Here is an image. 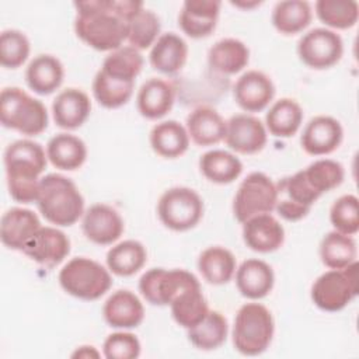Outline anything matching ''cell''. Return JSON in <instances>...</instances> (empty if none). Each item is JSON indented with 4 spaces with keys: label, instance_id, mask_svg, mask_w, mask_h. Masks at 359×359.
<instances>
[{
    "label": "cell",
    "instance_id": "obj_6",
    "mask_svg": "<svg viewBox=\"0 0 359 359\" xmlns=\"http://www.w3.org/2000/svg\"><path fill=\"white\" fill-rule=\"evenodd\" d=\"M59 285L70 296L80 300H97L112 286L109 269L86 258H72L59 272Z\"/></svg>",
    "mask_w": 359,
    "mask_h": 359
},
{
    "label": "cell",
    "instance_id": "obj_26",
    "mask_svg": "<svg viewBox=\"0 0 359 359\" xmlns=\"http://www.w3.org/2000/svg\"><path fill=\"white\" fill-rule=\"evenodd\" d=\"M188 45L174 32L161 34L150 49L149 60L154 70L163 74H175L187 63Z\"/></svg>",
    "mask_w": 359,
    "mask_h": 359
},
{
    "label": "cell",
    "instance_id": "obj_48",
    "mask_svg": "<svg viewBox=\"0 0 359 359\" xmlns=\"http://www.w3.org/2000/svg\"><path fill=\"white\" fill-rule=\"evenodd\" d=\"M231 4H233L234 7H238V8H244V10H251V8L257 7V6H259V4H261V1H258V0H252V1H245V0H240V1H231Z\"/></svg>",
    "mask_w": 359,
    "mask_h": 359
},
{
    "label": "cell",
    "instance_id": "obj_27",
    "mask_svg": "<svg viewBox=\"0 0 359 359\" xmlns=\"http://www.w3.org/2000/svg\"><path fill=\"white\" fill-rule=\"evenodd\" d=\"M65 79V69L62 62L48 53L35 56L25 70V81L28 87L39 94L49 95L56 91Z\"/></svg>",
    "mask_w": 359,
    "mask_h": 359
},
{
    "label": "cell",
    "instance_id": "obj_31",
    "mask_svg": "<svg viewBox=\"0 0 359 359\" xmlns=\"http://www.w3.org/2000/svg\"><path fill=\"white\" fill-rule=\"evenodd\" d=\"M303 122V109L293 98H280L275 101L265 115L266 130L280 139L292 137L297 133Z\"/></svg>",
    "mask_w": 359,
    "mask_h": 359
},
{
    "label": "cell",
    "instance_id": "obj_23",
    "mask_svg": "<svg viewBox=\"0 0 359 359\" xmlns=\"http://www.w3.org/2000/svg\"><path fill=\"white\" fill-rule=\"evenodd\" d=\"M39 229L41 222L36 213L24 208H11L1 216L0 238L4 247L22 251Z\"/></svg>",
    "mask_w": 359,
    "mask_h": 359
},
{
    "label": "cell",
    "instance_id": "obj_42",
    "mask_svg": "<svg viewBox=\"0 0 359 359\" xmlns=\"http://www.w3.org/2000/svg\"><path fill=\"white\" fill-rule=\"evenodd\" d=\"M314 8L318 20L334 29L352 28L359 17L355 0H318Z\"/></svg>",
    "mask_w": 359,
    "mask_h": 359
},
{
    "label": "cell",
    "instance_id": "obj_7",
    "mask_svg": "<svg viewBox=\"0 0 359 359\" xmlns=\"http://www.w3.org/2000/svg\"><path fill=\"white\" fill-rule=\"evenodd\" d=\"M359 264L358 261L342 269H330L321 273L311 286L313 303L330 313L345 309L359 292Z\"/></svg>",
    "mask_w": 359,
    "mask_h": 359
},
{
    "label": "cell",
    "instance_id": "obj_25",
    "mask_svg": "<svg viewBox=\"0 0 359 359\" xmlns=\"http://www.w3.org/2000/svg\"><path fill=\"white\" fill-rule=\"evenodd\" d=\"M185 123L189 139L198 146H213L224 140L226 121L212 107H196L188 114Z\"/></svg>",
    "mask_w": 359,
    "mask_h": 359
},
{
    "label": "cell",
    "instance_id": "obj_44",
    "mask_svg": "<svg viewBox=\"0 0 359 359\" xmlns=\"http://www.w3.org/2000/svg\"><path fill=\"white\" fill-rule=\"evenodd\" d=\"M31 45L27 35L18 29H6L0 35V63L6 69H17L29 56Z\"/></svg>",
    "mask_w": 359,
    "mask_h": 359
},
{
    "label": "cell",
    "instance_id": "obj_40",
    "mask_svg": "<svg viewBox=\"0 0 359 359\" xmlns=\"http://www.w3.org/2000/svg\"><path fill=\"white\" fill-rule=\"evenodd\" d=\"M160 18L158 15L144 8V6L137 10L128 21V38L129 46H133L137 50L151 48L157 38L160 36Z\"/></svg>",
    "mask_w": 359,
    "mask_h": 359
},
{
    "label": "cell",
    "instance_id": "obj_45",
    "mask_svg": "<svg viewBox=\"0 0 359 359\" xmlns=\"http://www.w3.org/2000/svg\"><path fill=\"white\" fill-rule=\"evenodd\" d=\"M330 220L334 229L342 234L353 236L359 230V201L355 195L339 196L330 209Z\"/></svg>",
    "mask_w": 359,
    "mask_h": 359
},
{
    "label": "cell",
    "instance_id": "obj_8",
    "mask_svg": "<svg viewBox=\"0 0 359 359\" xmlns=\"http://www.w3.org/2000/svg\"><path fill=\"white\" fill-rule=\"evenodd\" d=\"M157 215L167 229L187 231L201 222L203 216V201L192 188L172 187L160 196Z\"/></svg>",
    "mask_w": 359,
    "mask_h": 359
},
{
    "label": "cell",
    "instance_id": "obj_35",
    "mask_svg": "<svg viewBox=\"0 0 359 359\" xmlns=\"http://www.w3.org/2000/svg\"><path fill=\"white\" fill-rule=\"evenodd\" d=\"M311 17L313 11L309 1L285 0L275 4L271 21L278 32L283 35H294L309 27Z\"/></svg>",
    "mask_w": 359,
    "mask_h": 359
},
{
    "label": "cell",
    "instance_id": "obj_12",
    "mask_svg": "<svg viewBox=\"0 0 359 359\" xmlns=\"http://www.w3.org/2000/svg\"><path fill=\"white\" fill-rule=\"evenodd\" d=\"M318 198L300 170L276 184L275 210L287 222H299L307 216Z\"/></svg>",
    "mask_w": 359,
    "mask_h": 359
},
{
    "label": "cell",
    "instance_id": "obj_33",
    "mask_svg": "<svg viewBox=\"0 0 359 359\" xmlns=\"http://www.w3.org/2000/svg\"><path fill=\"white\" fill-rule=\"evenodd\" d=\"M107 266L116 276H132L137 273L147 261V251L137 240H125L109 248Z\"/></svg>",
    "mask_w": 359,
    "mask_h": 359
},
{
    "label": "cell",
    "instance_id": "obj_28",
    "mask_svg": "<svg viewBox=\"0 0 359 359\" xmlns=\"http://www.w3.org/2000/svg\"><path fill=\"white\" fill-rule=\"evenodd\" d=\"M150 146L153 151L164 158H177L187 153L189 135L178 121L168 119L156 123L150 130Z\"/></svg>",
    "mask_w": 359,
    "mask_h": 359
},
{
    "label": "cell",
    "instance_id": "obj_20",
    "mask_svg": "<svg viewBox=\"0 0 359 359\" xmlns=\"http://www.w3.org/2000/svg\"><path fill=\"white\" fill-rule=\"evenodd\" d=\"M102 316L109 327L130 330L142 324L144 318V307L133 292L119 289L105 300Z\"/></svg>",
    "mask_w": 359,
    "mask_h": 359
},
{
    "label": "cell",
    "instance_id": "obj_43",
    "mask_svg": "<svg viewBox=\"0 0 359 359\" xmlns=\"http://www.w3.org/2000/svg\"><path fill=\"white\" fill-rule=\"evenodd\" d=\"M302 171L307 184L320 196L339 187L345 178V170L342 164L331 158L316 160Z\"/></svg>",
    "mask_w": 359,
    "mask_h": 359
},
{
    "label": "cell",
    "instance_id": "obj_37",
    "mask_svg": "<svg viewBox=\"0 0 359 359\" xmlns=\"http://www.w3.org/2000/svg\"><path fill=\"white\" fill-rule=\"evenodd\" d=\"M227 332L229 325L226 317L220 311L209 310L196 325L188 328V339L201 351H213L224 344Z\"/></svg>",
    "mask_w": 359,
    "mask_h": 359
},
{
    "label": "cell",
    "instance_id": "obj_14",
    "mask_svg": "<svg viewBox=\"0 0 359 359\" xmlns=\"http://www.w3.org/2000/svg\"><path fill=\"white\" fill-rule=\"evenodd\" d=\"M81 230L91 243L109 245L122 236L125 224L115 208L107 203H94L83 215Z\"/></svg>",
    "mask_w": 359,
    "mask_h": 359
},
{
    "label": "cell",
    "instance_id": "obj_4",
    "mask_svg": "<svg viewBox=\"0 0 359 359\" xmlns=\"http://www.w3.org/2000/svg\"><path fill=\"white\" fill-rule=\"evenodd\" d=\"M275 332L272 313L261 303L243 304L233 324V345L245 356L261 355L268 349Z\"/></svg>",
    "mask_w": 359,
    "mask_h": 359
},
{
    "label": "cell",
    "instance_id": "obj_3",
    "mask_svg": "<svg viewBox=\"0 0 359 359\" xmlns=\"http://www.w3.org/2000/svg\"><path fill=\"white\" fill-rule=\"evenodd\" d=\"M41 215L52 224L72 226L84 215V198L77 185L62 174L41 178L36 196Z\"/></svg>",
    "mask_w": 359,
    "mask_h": 359
},
{
    "label": "cell",
    "instance_id": "obj_38",
    "mask_svg": "<svg viewBox=\"0 0 359 359\" xmlns=\"http://www.w3.org/2000/svg\"><path fill=\"white\" fill-rule=\"evenodd\" d=\"M321 262L330 269H342L356 261L358 248L352 236L337 230L327 233L320 243Z\"/></svg>",
    "mask_w": 359,
    "mask_h": 359
},
{
    "label": "cell",
    "instance_id": "obj_22",
    "mask_svg": "<svg viewBox=\"0 0 359 359\" xmlns=\"http://www.w3.org/2000/svg\"><path fill=\"white\" fill-rule=\"evenodd\" d=\"M90 97L80 88H66L60 91L52 102V115L55 123L66 130L80 128L90 116Z\"/></svg>",
    "mask_w": 359,
    "mask_h": 359
},
{
    "label": "cell",
    "instance_id": "obj_15",
    "mask_svg": "<svg viewBox=\"0 0 359 359\" xmlns=\"http://www.w3.org/2000/svg\"><path fill=\"white\" fill-rule=\"evenodd\" d=\"M22 252L45 268H53L69 255L70 240L56 227L41 226L34 237L25 244Z\"/></svg>",
    "mask_w": 359,
    "mask_h": 359
},
{
    "label": "cell",
    "instance_id": "obj_11",
    "mask_svg": "<svg viewBox=\"0 0 359 359\" xmlns=\"http://www.w3.org/2000/svg\"><path fill=\"white\" fill-rule=\"evenodd\" d=\"M344 53V42L339 34L330 28H314L306 32L297 43L299 59L316 70L337 65Z\"/></svg>",
    "mask_w": 359,
    "mask_h": 359
},
{
    "label": "cell",
    "instance_id": "obj_47",
    "mask_svg": "<svg viewBox=\"0 0 359 359\" xmlns=\"http://www.w3.org/2000/svg\"><path fill=\"white\" fill-rule=\"evenodd\" d=\"M98 356H100V352L94 346H91V345L79 346L72 353V358H98Z\"/></svg>",
    "mask_w": 359,
    "mask_h": 359
},
{
    "label": "cell",
    "instance_id": "obj_9",
    "mask_svg": "<svg viewBox=\"0 0 359 359\" xmlns=\"http://www.w3.org/2000/svg\"><path fill=\"white\" fill-rule=\"evenodd\" d=\"M276 203V184L264 172H250L240 184L234 201L233 213L237 222L244 223L252 216L271 213Z\"/></svg>",
    "mask_w": 359,
    "mask_h": 359
},
{
    "label": "cell",
    "instance_id": "obj_1",
    "mask_svg": "<svg viewBox=\"0 0 359 359\" xmlns=\"http://www.w3.org/2000/svg\"><path fill=\"white\" fill-rule=\"evenodd\" d=\"M74 32L90 48L112 52L128 38L129 18L143 7L135 0L76 1Z\"/></svg>",
    "mask_w": 359,
    "mask_h": 359
},
{
    "label": "cell",
    "instance_id": "obj_16",
    "mask_svg": "<svg viewBox=\"0 0 359 359\" xmlns=\"http://www.w3.org/2000/svg\"><path fill=\"white\" fill-rule=\"evenodd\" d=\"M344 139V129L338 119L328 115H317L304 126L300 144L310 156H327L335 151Z\"/></svg>",
    "mask_w": 359,
    "mask_h": 359
},
{
    "label": "cell",
    "instance_id": "obj_41",
    "mask_svg": "<svg viewBox=\"0 0 359 359\" xmlns=\"http://www.w3.org/2000/svg\"><path fill=\"white\" fill-rule=\"evenodd\" d=\"M135 83H126L109 77L98 70L93 80V94L97 102L107 109H116L125 105L133 94Z\"/></svg>",
    "mask_w": 359,
    "mask_h": 359
},
{
    "label": "cell",
    "instance_id": "obj_5",
    "mask_svg": "<svg viewBox=\"0 0 359 359\" xmlns=\"http://www.w3.org/2000/svg\"><path fill=\"white\" fill-rule=\"evenodd\" d=\"M0 121L7 129L36 136L48 128L49 118L42 101L20 87H6L0 94Z\"/></svg>",
    "mask_w": 359,
    "mask_h": 359
},
{
    "label": "cell",
    "instance_id": "obj_30",
    "mask_svg": "<svg viewBox=\"0 0 359 359\" xmlns=\"http://www.w3.org/2000/svg\"><path fill=\"white\" fill-rule=\"evenodd\" d=\"M46 156L53 167L63 171H74L86 163L87 147L79 136L63 132L49 139Z\"/></svg>",
    "mask_w": 359,
    "mask_h": 359
},
{
    "label": "cell",
    "instance_id": "obj_36",
    "mask_svg": "<svg viewBox=\"0 0 359 359\" xmlns=\"http://www.w3.org/2000/svg\"><path fill=\"white\" fill-rule=\"evenodd\" d=\"M171 314L175 323L184 328L196 325L209 311L208 302L202 293L201 283L184 289L171 303Z\"/></svg>",
    "mask_w": 359,
    "mask_h": 359
},
{
    "label": "cell",
    "instance_id": "obj_24",
    "mask_svg": "<svg viewBox=\"0 0 359 359\" xmlns=\"http://www.w3.org/2000/svg\"><path fill=\"white\" fill-rule=\"evenodd\" d=\"M275 283V273L269 264L262 259L250 258L236 269V285L241 296L259 300L268 296Z\"/></svg>",
    "mask_w": 359,
    "mask_h": 359
},
{
    "label": "cell",
    "instance_id": "obj_21",
    "mask_svg": "<svg viewBox=\"0 0 359 359\" xmlns=\"http://www.w3.org/2000/svg\"><path fill=\"white\" fill-rule=\"evenodd\" d=\"M175 88L164 79L151 77L146 80L136 95V107L139 114L150 121L161 119L174 105Z\"/></svg>",
    "mask_w": 359,
    "mask_h": 359
},
{
    "label": "cell",
    "instance_id": "obj_2",
    "mask_svg": "<svg viewBox=\"0 0 359 359\" xmlns=\"http://www.w3.org/2000/svg\"><path fill=\"white\" fill-rule=\"evenodd\" d=\"M48 164L45 149L28 139L10 143L4 151V167L10 196L21 203L36 201L41 174Z\"/></svg>",
    "mask_w": 359,
    "mask_h": 359
},
{
    "label": "cell",
    "instance_id": "obj_19",
    "mask_svg": "<svg viewBox=\"0 0 359 359\" xmlns=\"http://www.w3.org/2000/svg\"><path fill=\"white\" fill-rule=\"evenodd\" d=\"M243 240L255 252H273L285 241V229L271 213L257 215L243 223Z\"/></svg>",
    "mask_w": 359,
    "mask_h": 359
},
{
    "label": "cell",
    "instance_id": "obj_32",
    "mask_svg": "<svg viewBox=\"0 0 359 359\" xmlns=\"http://www.w3.org/2000/svg\"><path fill=\"white\" fill-rule=\"evenodd\" d=\"M198 269L208 283L215 286L224 285L230 282L236 273V257L224 247H209L201 252Z\"/></svg>",
    "mask_w": 359,
    "mask_h": 359
},
{
    "label": "cell",
    "instance_id": "obj_10",
    "mask_svg": "<svg viewBox=\"0 0 359 359\" xmlns=\"http://www.w3.org/2000/svg\"><path fill=\"white\" fill-rule=\"evenodd\" d=\"M198 283V278L185 269L151 268L140 276L139 292L153 306H170L184 289Z\"/></svg>",
    "mask_w": 359,
    "mask_h": 359
},
{
    "label": "cell",
    "instance_id": "obj_46",
    "mask_svg": "<svg viewBox=\"0 0 359 359\" xmlns=\"http://www.w3.org/2000/svg\"><path fill=\"white\" fill-rule=\"evenodd\" d=\"M102 351L108 359H136L140 355L142 346L135 334L119 331L105 338Z\"/></svg>",
    "mask_w": 359,
    "mask_h": 359
},
{
    "label": "cell",
    "instance_id": "obj_34",
    "mask_svg": "<svg viewBox=\"0 0 359 359\" xmlns=\"http://www.w3.org/2000/svg\"><path fill=\"white\" fill-rule=\"evenodd\" d=\"M201 172L213 184H231L243 172V163L226 150H209L199 158Z\"/></svg>",
    "mask_w": 359,
    "mask_h": 359
},
{
    "label": "cell",
    "instance_id": "obj_29",
    "mask_svg": "<svg viewBox=\"0 0 359 359\" xmlns=\"http://www.w3.org/2000/svg\"><path fill=\"white\" fill-rule=\"evenodd\" d=\"M250 62L247 45L236 38H223L215 42L208 52V65L220 74H236Z\"/></svg>",
    "mask_w": 359,
    "mask_h": 359
},
{
    "label": "cell",
    "instance_id": "obj_39",
    "mask_svg": "<svg viewBox=\"0 0 359 359\" xmlns=\"http://www.w3.org/2000/svg\"><path fill=\"white\" fill-rule=\"evenodd\" d=\"M143 63L144 60L140 55V50L126 45L109 52V55L104 59L100 70H102L109 77L126 83H135L136 77L143 69Z\"/></svg>",
    "mask_w": 359,
    "mask_h": 359
},
{
    "label": "cell",
    "instance_id": "obj_13",
    "mask_svg": "<svg viewBox=\"0 0 359 359\" xmlns=\"http://www.w3.org/2000/svg\"><path fill=\"white\" fill-rule=\"evenodd\" d=\"M265 125L254 115L236 114L226 121V144L240 154H255L266 144Z\"/></svg>",
    "mask_w": 359,
    "mask_h": 359
},
{
    "label": "cell",
    "instance_id": "obj_17",
    "mask_svg": "<svg viewBox=\"0 0 359 359\" xmlns=\"http://www.w3.org/2000/svg\"><path fill=\"white\" fill-rule=\"evenodd\" d=\"M233 95L243 111L259 112L273 100L275 84L264 72L248 70L237 79L233 87Z\"/></svg>",
    "mask_w": 359,
    "mask_h": 359
},
{
    "label": "cell",
    "instance_id": "obj_18",
    "mask_svg": "<svg viewBox=\"0 0 359 359\" xmlns=\"http://www.w3.org/2000/svg\"><path fill=\"white\" fill-rule=\"evenodd\" d=\"M222 3L219 0H187L184 1L178 24L182 32L194 39L209 36L217 24Z\"/></svg>",
    "mask_w": 359,
    "mask_h": 359
}]
</instances>
